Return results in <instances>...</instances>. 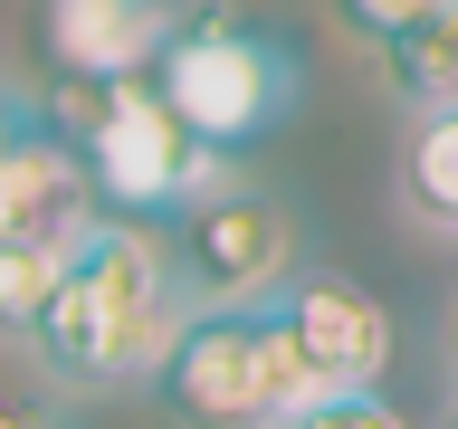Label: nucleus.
I'll use <instances>...</instances> for the list:
<instances>
[{"instance_id":"6","label":"nucleus","mask_w":458,"mask_h":429,"mask_svg":"<svg viewBox=\"0 0 458 429\" xmlns=\"http://www.w3.org/2000/svg\"><path fill=\"white\" fill-rule=\"evenodd\" d=\"M277 315L286 353L306 372V400L315 391H372L382 372H392V306L372 296L363 277H344V267H286V286L267 296Z\"/></svg>"},{"instance_id":"1","label":"nucleus","mask_w":458,"mask_h":429,"mask_svg":"<svg viewBox=\"0 0 458 429\" xmlns=\"http://www.w3.org/2000/svg\"><path fill=\"white\" fill-rule=\"evenodd\" d=\"M172 324H182V286H172L163 229L106 210L67 248L48 306L29 324V353H38V372L57 391H143V372L172 343Z\"/></svg>"},{"instance_id":"2","label":"nucleus","mask_w":458,"mask_h":429,"mask_svg":"<svg viewBox=\"0 0 458 429\" xmlns=\"http://www.w3.org/2000/svg\"><path fill=\"white\" fill-rule=\"evenodd\" d=\"M143 391L172 429H267L306 400V372H296L277 315L258 296V306H182Z\"/></svg>"},{"instance_id":"11","label":"nucleus","mask_w":458,"mask_h":429,"mask_svg":"<svg viewBox=\"0 0 458 429\" xmlns=\"http://www.w3.org/2000/svg\"><path fill=\"white\" fill-rule=\"evenodd\" d=\"M38 124H48V105L20 96V86H0V239H10V220H20V172H29Z\"/></svg>"},{"instance_id":"3","label":"nucleus","mask_w":458,"mask_h":429,"mask_svg":"<svg viewBox=\"0 0 458 429\" xmlns=\"http://www.w3.org/2000/svg\"><path fill=\"white\" fill-rule=\"evenodd\" d=\"M67 143L86 153V181H96V200H106L114 220H163L172 200H191L200 181L229 172V153H210V143L172 114L153 67L67 86Z\"/></svg>"},{"instance_id":"9","label":"nucleus","mask_w":458,"mask_h":429,"mask_svg":"<svg viewBox=\"0 0 458 429\" xmlns=\"http://www.w3.org/2000/svg\"><path fill=\"white\" fill-rule=\"evenodd\" d=\"M372 67L411 114L458 105V0H429L420 20H401L392 38H372Z\"/></svg>"},{"instance_id":"4","label":"nucleus","mask_w":458,"mask_h":429,"mask_svg":"<svg viewBox=\"0 0 458 429\" xmlns=\"http://www.w3.org/2000/svg\"><path fill=\"white\" fill-rule=\"evenodd\" d=\"M153 86L172 96V114L191 124L210 153H249L296 114V48L277 29L239 20V10H182L153 57Z\"/></svg>"},{"instance_id":"5","label":"nucleus","mask_w":458,"mask_h":429,"mask_svg":"<svg viewBox=\"0 0 458 429\" xmlns=\"http://www.w3.org/2000/svg\"><path fill=\"white\" fill-rule=\"evenodd\" d=\"M153 229H163L182 306H258V296L286 286V267L306 248V239H296V210H286L267 181H249V172L200 181V191L172 200Z\"/></svg>"},{"instance_id":"12","label":"nucleus","mask_w":458,"mask_h":429,"mask_svg":"<svg viewBox=\"0 0 458 429\" xmlns=\"http://www.w3.org/2000/svg\"><path fill=\"white\" fill-rule=\"evenodd\" d=\"M267 429H411V420H401L382 391H315V400H296V410L267 420Z\"/></svg>"},{"instance_id":"13","label":"nucleus","mask_w":458,"mask_h":429,"mask_svg":"<svg viewBox=\"0 0 458 429\" xmlns=\"http://www.w3.org/2000/svg\"><path fill=\"white\" fill-rule=\"evenodd\" d=\"M325 10H335V29L353 38V48H372V38H392L401 20H420L429 0H325Z\"/></svg>"},{"instance_id":"8","label":"nucleus","mask_w":458,"mask_h":429,"mask_svg":"<svg viewBox=\"0 0 458 429\" xmlns=\"http://www.w3.org/2000/svg\"><path fill=\"white\" fill-rule=\"evenodd\" d=\"M392 200H401V220H411V229L458 239V105L411 114L401 163H392Z\"/></svg>"},{"instance_id":"10","label":"nucleus","mask_w":458,"mask_h":429,"mask_svg":"<svg viewBox=\"0 0 458 429\" xmlns=\"http://www.w3.org/2000/svg\"><path fill=\"white\" fill-rule=\"evenodd\" d=\"M57 267H67V248H48V239H0V343H29Z\"/></svg>"},{"instance_id":"16","label":"nucleus","mask_w":458,"mask_h":429,"mask_svg":"<svg viewBox=\"0 0 458 429\" xmlns=\"http://www.w3.org/2000/svg\"><path fill=\"white\" fill-rule=\"evenodd\" d=\"M439 429H458V391H449V410H439Z\"/></svg>"},{"instance_id":"15","label":"nucleus","mask_w":458,"mask_h":429,"mask_svg":"<svg viewBox=\"0 0 458 429\" xmlns=\"http://www.w3.org/2000/svg\"><path fill=\"white\" fill-rule=\"evenodd\" d=\"M439 363H449V382H458V296L439 306Z\"/></svg>"},{"instance_id":"7","label":"nucleus","mask_w":458,"mask_h":429,"mask_svg":"<svg viewBox=\"0 0 458 429\" xmlns=\"http://www.w3.org/2000/svg\"><path fill=\"white\" fill-rule=\"evenodd\" d=\"M172 0H38V57H48L67 86L96 77H134L153 67L172 38Z\"/></svg>"},{"instance_id":"14","label":"nucleus","mask_w":458,"mask_h":429,"mask_svg":"<svg viewBox=\"0 0 458 429\" xmlns=\"http://www.w3.org/2000/svg\"><path fill=\"white\" fill-rule=\"evenodd\" d=\"M0 429H57V410H38V400H10V391H0Z\"/></svg>"}]
</instances>
